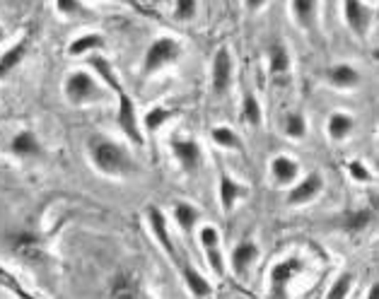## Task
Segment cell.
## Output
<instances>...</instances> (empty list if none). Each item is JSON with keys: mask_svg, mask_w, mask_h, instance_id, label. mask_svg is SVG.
Here are the masks:
<instances>
[{"mask_svg": "<svg viewBox=\"0 0 379 299\" xmlns=\"http://www.w3.org/2000/svg\"><path fill=\"white\" fill-rule=\"evenodd\" d=\"M89 68H92L94 75H97V78L102 80L104 85H107L109 92L116 97V102H118L116 123H118V128H121V133L129 137L133 145L143 147L145 140H143V128H140L138 111H136L133 99L129 97V92H126V87H123V82H121V78H118V73L113 70V63H109L104 56L92 54V56H89Z\"/></svg>", "mask_w": 379, "mask_h": 299, "instance_id": "cell-1", "label": "cell"}, {"mask_svg": "<svg viewBox=\"0 0 379 299\" xmlns=\"http://www.w3.org/2000/svg\"><path fill=\"white\" fill-rule=\"evenodd\" d=\"M89 162H92V167L97 169L99 174L111 177V179L129 177V174L136 169V164H133V159L129 157V153H126L118 142L109 140V137H102V135L89 140Z\"/></svg>", "mask_w": 379, "mask_h": 299, "instance_id": "cell-2", "label": "cell"}, {"mask_svg": "<svg viewBox=\"0 0 379 299\" xmlns=\"http://www.w3.org/2000/svg\"><path fill=\"white\" fill-rule=\"evenodd\" d=\"M109 87L92 75L89 70H73L63 80V94L73 107H85V104H99L107 99Z\"/></svg>", "mask_w": 379, "mask_h": 299, "instance_id": "cell-3", "label": "cell"}, {"mask_svg": "<svg viewBox=\"0 0 379 299\" xmlns=\"http://www.w3.org/2000/svg\"><path fill=\"white\" fill-rule=\"evenodd\" d=\"M179 56H182V44L172 36H158L153 44L148 46L143 58V78H150V75L160 73L167 65L177 63Z\"/></svg>", "mask_w": 379, "mask_h": 299, "instance_id": "cell-4", "label": "cell"}, {"mask_svg": "<svg viewBox=\"0 0 379 299\" xmlns=\"http://www.w3.org/2000/svg\"><path fill=\"white\" fill-rule=\"evenodd\" d=\"M145 220H148L150 232H153L155 241L162 246V251L167 254V258L172 261L177 268H182L184 261L179 258V251H177V246H174V241H172V234H169L167 215H164V212L160 210L158 206H150L148 210H145Z\"/></svg>", "mask_w": 379, "mask_h": 299, "instance_id": "cell-5", "label": "cell"}, {"mask_svg": "<svg viewBox=\"0 0 379 299\" xmlns=\"http://www.w3.org/2000/svg\"><path fill=\"white\" fill-rule=\"evenodd\" d=\"M169 150H172L174 159L186 174H196L201 167V147L196 140H182V137H172L169 140Z\"/></svg>", "mask_w": 379, "mask_h": 299, "instance_id": "cell-6", "label": "cell"}, {"mask_svg": "<svg viewBox=\"0 0 379 299\" xmlns=\"http://www.w3.org/2000/svg\"><path fill=\"white\" fill-rule=\"evenodd\" d=\"M213 89L217 94H225L232 85V56L227 49H217L215 58H213Z\"/></svg>", "mask_w": 379, "mask_h": 299, "instance_id": "cell-7", "label": "cell"}, {"mask_svg": "<svg viewBox=\"0 0 379 299\" xmlns=\"http://www.w3.org/2000/svg\"><path fill=\"white\" fill-rule=\"evenodd\" d=\"M343 15L350 30L358 36H365L369 27V10L362 0H343Z\"/></svg>", "mask_w": 379, "mask_h": 299, "instance_id": "cell-8", "label": "cell"}, {"mask_svg": "<svg viewBox=\"0 0 379 299\" xmlns=\"http://www.w3.org/2000/svg\"><path fill=\"white\" fill-rule=\"evenodd\" d=\"M10 150L12 155L22 159H30V157H39L41 155V142H39V135L32 131H20L12 135L10 140Z\"/></svg>", "mask_w": 379, "mask_h": 299, "instance_id": "cell-9", "label": "cell"}, {"mask_svg": "<svg viewBox=\"0 0 379 299\" xmlns=\"http://www.w3.org/2000/svg\"><path fill=\"white\" fill-rule=\"evenodd\" d=\"M27 49H30V39H20L15 46H10V49L6 51V54L0 56V80L8 78V75L12 73V70L17 68V65L22 63V58H25Z\"/></svg>", "mask_w": 379, "mask_h": 299, "instance_id": "cell-10", "label": "cell"}, {"mask_svg": "<svg viewBox=\"0 0 379 299\" xmlns=\"http://www.w3.org/2000/svg\"><path fill=\"white\" fill-rule=\"evenodd\" d=\"M104 46H107V39H104L102 34H83L78 36V39H73L68 44V56H85L89 54L92 56L94 51H102Z\"/></svg>", "mask_w": 379, "mask_h": 299, "instance_id": "cell-11", "label": "cell"}, {"mask_svg": "<svg viewBox=\"0 0 379 299\" xmlns=\"http://www.w3.org/2000/svg\"><path fill=\"white\" fill-rule=\"evenodd\" d=\"M182 275H184V283H186V287H188V292L193 294V297H210L213 294V287H210V283H208L206 278H203L198 270H193L188 263H182Z\"/></svg>", "mask_w": 379, "mask_h": 299, "instance_id": "cell-12", "label": "cell"}, {"mask_svg": "<svg viewBox=\"0 0 379 299\" xmlns=\"http://www.w3.org/2000/svg\"><path fill=\"white\" fill-rule=\"evenodd\" d=\"M257 256H259L257 244H251V241H241V244L235 249V254H232V268H235L239 275L246 273L249 265L257 261Z\"/></svg>", "mask_w": 379, "mask_h": 299, "instance_id": "cell-13", "label": "cell"}, {"mask_svg": "<svg viewBox=\"0 0 379 299\" xmlns=\"http://www.w3.org/2000/svg\"><path fill=\"white\" fill-rule=\"evenodd\" d=\"M319 191H321V177L319 174H310V177H307L305 181H302L300 186L290 193V203L292 206L307 203V201H312V198H314Z\"/></svg>", "mask_w": 379, "mask_h": 299, "instance_id": "cell-14", "label": "cell"}, {"mask_svg": "<svg viewBox=\"0 0 379 299\" xmlns=\"http://www.w3.org/2000/svg\"><path fill=\"white\" fill-rule=\"evenodd\" d=\"M271 172H273V177H276L281 184H290V181H295V179H297V172H300V167H297V162L292 157H285V155H281V157L273 159Z\"/></svg>", "mask_w": 379, "mask_h": 299, "instance_id": "cell-15", "label": "cell"}, {"mask_svg": "<svg viewBox=\"0 0 379 299\" xmlns=\"http://www.w3.org/2000/svg\"><path fill=\"white\" fill-rule=\"evenodd\" d=\"M111 297H140V287L129 273H118L111 283Z\"/></svg>", "mask_w": 379, "mask_h": 299, "instance_id": "cell-16", "label": "cell"}, {"mask_svg": "<svg viewBox=\"0 0 379 299\" xmlns=\"http://www.w3.org/2000/svg\"><path fill=\"white\" fill-rule=\"evenodd\" d=\"M241 193H244V188H241L235 179H230V177L220 179V203L225 210H232V206H235L237 198H239Z\"/></svg>", "mask_w": 379, "mask_h": 299, "instance_id": "cell-17", "label": "cell"}, {"mask_svg": "<svg viewBox=\"0 0 379 299\" xmlns=\"http://www.w3.org/2000/svg\"><path fill=\"white\" fill-rule=\"evenodd\" d=\"M54 8L58 15L70 17V20H80V17H92V12L80 3V0H54Z\"/></svg>", "mask_w": 379, "mask_h": 299, "instance_id": "cell-18", "label": "cell"}, {"mask_svg": "<svg viewBox=\"0 0 379 299\" xmlns=\"http://www.w3.org/2000/svg\"><path fill=\"white\" fill-rule=\"evenodd\" d=\"M174 220H177V225L182 227L186 234H191L193 227H196V222H198L196 208H191L188 203H179V206L174 208Z\"/></svg>", "mask_w": 379, "mask_h": 299, "instance_id": "cell-19", "label": "cell"}, {"mask_svg": "<svg viewBox=\"0 0 379 299\" xmlns=\"http://www.w3.org/2000/svg\"><path fill=\"white\" fill-rule=\"evenodd\" d=\"M350 131H353V118L348 113H334L329 118V135L334 140H343Z\"/></svg>", "mask_w": 379, "mask_h": 299, "instance_id": "cell-20", "label": "cell"}, {"mask_svg": "<svg viewBox=\"0 0 379 299\" xmlns=\"http://www.w3.org/2000/svg\"><path fill=\"white\" fill-rule=\"evenodd\" d=\"M172 116H174V111H172V109L155 107L153 111H148V113H145V118H143V126L148 128L150 133H155V131H160V128H162L167 121H172Z\"/></svg>", "mask_w": 379, "mask_h": 299, "instance_id": "cell-21", "label": "cell"}, {"mask_svg": "<svg viewBox=\"0 0 379 299\" xmlns=\"http://www.w3.org/2000/svg\"><path fill=\"white\" fill-rule=\"evenodd\" d=\"M331 82L338 85V87H355L360 82V78L350 65H338V68L331 70Z\"/></svg>", "mask_w": 379, "mask_h": 299, "instance_id": "cell-22", "label": "cell"}, {"mask_svg": "<svg viewBox=\"0 0 379 299\" xmlns=\"http://www.w3.org/2000/svg\"><path fill=\"white\" fill-rule=\"evenodd\" d=\"M268 58H271V70L276 75L281 73H288V68H290V56H288V49H283L281 44L271 46V51H268Z\"/></svg>", "mask_w": 379, "mask_h": 299, "instance_id": "cell-23", "label": "cell"}, {"mask_svg": "<svg viewBox=\"0 0 379 299\" xmlns=\"http://www.w3.org/2000/svg\"><path fill=\"white\" fill-rule=\"evenodd\" d=\"M295 5V17L302 27H310L314 20V10H316V0H292Z\"/></svg>", "mask_w": 379, "mask_h": 299, "instance_id": "cell-24", "label": "cell"}, {"mask_svg": "<svg viewBox=\"0 0 379 299\" xmlns=\"http://www.w3.org/2000/svg\"><path fill=\"white\" fill-rule=\"evenodd\" d=\"M0 285H3L6 289H10V292H15L17 297H32L30 289L17 280V275H12L10 270L3 268V265H0Z\"/></svg>", "mask_w": 379, "mask_h": 299, "instance_id": "cell-25", "label": "cell"}, {"mask_svg": "<svg viewBox=\"0 0 379 299\" xmlns=\"http://www.w3.org/2000/svg\"><path fill=\"white\" fill-rule=\"evenodd\" d=\"M297 261H283V263H278L276 268H273V283H276V287L281 289L283 283H288V280L292 278V273L297 270Z\"/></svg>", "mask_w": 379, "mask_h": 299, "instance_id": "cell-26", "label": "cell"}, {"mask_svg": "<svg viewBox=\"0 0 379 299\" xmlns=\"http://www.w3.org/2000/svg\"><path fill=\"white\" fill-rule=\"evenodd\" d=\"M174 17L182 22H188L196 17V0H177L174 3Z\"/></svg>", "mask_w": 379, "mask_h": 299, "instance_id": "cell-27", "label": "cell"}, {"mask_svg": "<svg viewBox=\"0 0 379 299\" xmlns=\"http://www.w3.org/2000/svg\"><path fill=\"white\" fill-rule=\"evenodd\" d=\"M213 140L222 147H239V140H237V135L230 128H215V131H213Z\"/></svg>", "mask_w": 379, "mask_h": 299, "instance_id": "cell-28", "label": "cell"}, {"mask_svg": "<svg viewBox=\"0 0 379 299\" xmlns=\"http://www.w3.org/2000/svg\"><path fill=\"white\" fill-rule=\"evenodd\" d=\"M244 116L251 126H259V123H261V109H259V102L254 97L244 99Z\"/></svg>", "mask_w": 379, "mask_h": 299, "instance_id": "cell-29", "label": "cell"}, {"mask_svg": "<svg viewBox=\"0 0 379 299\" xmlns=\"http://www.w3.org/2000/svg\"><path fill=\"white\" fill-rule=\"evenodd\" d=\"M206 256H208V265L213 268V273L215 275L225 273V263H222V256H220V249H217V246H208Z\"/></svg>", "mask_w": 379, "mask_h": 299, "instance_id": "cell-30", "label": "cell"}, {"mask_svg": "<svg viewBox=\"0 0 379 299\" xmlns=\"http://www.w3.org/2000/svg\"><path fill=\"white\" fill-rule=\"evenodd\" d=\"M285 133L292 137H302L305 135V118L297 116V113H292V116H288L285 121Z\"/></svg>", "mask_w": 379, "mask_h": 299, "instance_id": "cell-31", "label": "cell"}, {"mask_svg": "<svg viewBox=\"0 0 379 299\" xmlns=\"http://www.w3.org/2000/svg\"><path fill=\"white\" fill-rule=\"evenodd\" d=\"M198 239H201L203 249H208V246H217V244H220V234H217L215 227H203L201 234H198Z\"/></svg>", "mask_w": 379, "mask_h": 299, "instance_id": "cell-32", "label": "cell"}, {"mask_svg": "<svg viewBox=\"0 0 379 299\" xmlns=\"http://www.w3.org/2000/svg\"><path fill=\"white\" fill-rule=\"evenodd\" d=\"M369 217H372V212L369 210H360V212H355V215H350L348 220H345V227H350V230H360V227L367 225Z\"/></svg>", "mask_w": 379, "mask_h": 299, "instance_id": "cell-33", "label": "cell"}, {"mask_svg": "<svg viewBox=\"0 0 379 299\" xmlns=\"http://www.w3.org/2000/svg\"><path fill=\"white\" fill-rule=\"evenodd\" d=\"M348 289H350V275H343V278L329 289V297H345Z\"/></svg>", "mask_w": 379, "mask_h": 299, "instance_id": "cell-34", "label": "cell"}, {"mask_svg": "<svg viewBox=\"0 0 379 299\" xmlns=\"http://www.w3.org/2000/svg\"><path fill=\"white\" fill-rule=\"evenodd\" d=\"M350 174H353V179H358V181H367L369 179V172H367V167H365L362 162L350 164Z\"/></svg>", "mask_w": 379, "mask_h": 299, "instance_id": "cell-35", "label": "cell"}, {"mask_svg": "<svg viewBox=\"0 0 379 299\" xmlns=\"http://www.w3.org/2000/svg\"><path fill=\"white\" fill-rule=\"evenodd\" d=\"M244 3H246V8H251V10H259V8H261L266 0H244Z\"/></svg>", "mask_w": 379, "mask_h": 299, "instance_id": "cell-36", "label": "cell"}, {"mask_svg": "<svg viewBox=\"0 0 379 299\" xmlns=\"http://www.w3.org/2000/svg\"><path fill=\"white\" fill-rule=\"evenodd\" d=\"M121 3H126V5H131V8H136V10L143 12V8L138 5V0H121Z\"/></svg>", "mask_w": 379, "mask_h": 299, "instance_id": "cell-37", "label": "cell"}, {"mask_svg": "<svg viewBox=\"0 0 379 299\" xmlns=\"http://www.w3.org/2000/svg\"><path fill=\"white\" fill-rule=\"evenodd\" d=\"M367 297H379V285H374V287L369 289V294H367Z\"/></svg>", "mask_w": 379, "mask_h": 299, "instance_id": "cell-38", "label": "cell"}, {"mask_svg": "<svg viewBox=\"0 0 379 299\" xmlns=\"http://www.w3.org/2000/svg\"><path fill=\"white\" fill-rule=\"evenodd\" d=\"M0 41H3V30H0Z\"/></svg>", "mask_w": 379, "mask_h": 299, "instance_id": "cell-39", "label": "cell"}]
</instances>
